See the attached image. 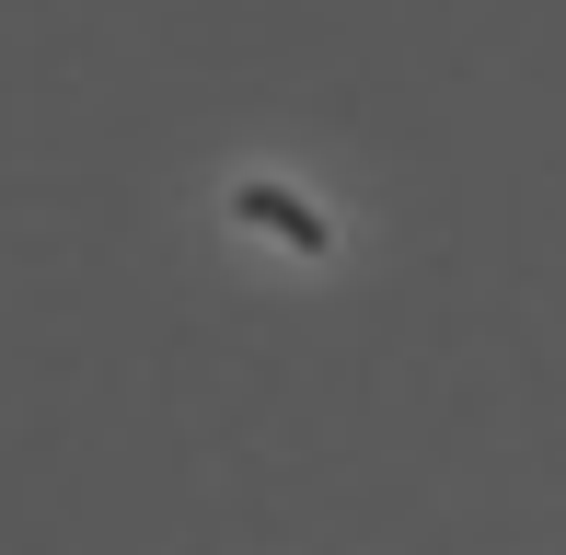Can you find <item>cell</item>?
I'll return each instance as SVG.
<instances>
[{
	"label": "cell",
	"instance_id": "cell-1",
	"mask_svg": "<svg viewBox=\"0 0 566 555\" xmlns=\"http://www.w3.org/2000/svg\"><path fill=\"white\" fill-rule=\"evenodd\" d=\"M231 220H243V232H277L290 255H324V243H336V220H324L313 197H290V186H231Z\"/></svg>",
	"mask_w": 566,
	"mask_h": 555
}]
</instances>
